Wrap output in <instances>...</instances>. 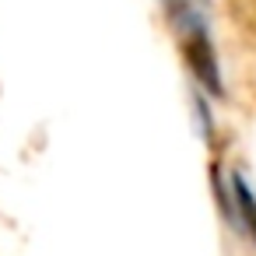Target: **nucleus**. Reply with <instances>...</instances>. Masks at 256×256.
<instances>
[{
	"label": "nucleus",
	"mask_w": 256,
	"mask_h": 256,
	"mask_svg": "<svg viewBox=\"0 0 256 256\" xmlns=\"http://www.w3.org/2000/svg\"><path fill=\"white\" fill-rule=\"evenodd\" d=\"M228 182H232V200H235L238 228H246V235L256 242V193H252V186L242 179V172H232Z\"/></svg>",
	"instance_id": "2"
},
{
	"label": "nucleus",
	"mask_w": 256,
	"mask_h": 256,
	"mask_svg": "<svg viewBox=\"0 0 256 256\" xmlns=\"http://www.w3.org/2000/svg\"><path fill=\"white\" fill-rule=\"evenodd\" d=\"M168 18L172 25L179 28V42H182V56H186V67L193 70L196 84L221 98L224 95V84H221V67H218V53H214V42H210V32L204 25V18L196 14V8L190 4V0H182V4L168 8Z\"/></svg>",
	"instance_id": "1"
}]
</instances>
